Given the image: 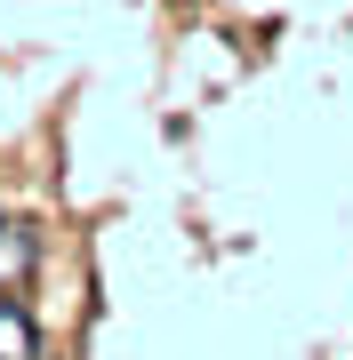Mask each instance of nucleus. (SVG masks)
<instances>
[{"mask_svg":"<svg viewBox=\"0 0 353 360\" xmlns=\"http://www.w3.org/2000/svg\"><path fill=\"white\" fill-rule=\"evenodd\" d=\"M0 360H40V321L25 312V296H0Z\"/></svg>","mask_w":353,"mask_h":360,"instance_id":"nucleus-2","label":"nucleus"},{"mask_svg":"<svg viewBox=\"0 0 353 360\" xmlns=\"http://www.w3.org/2000/svg\"><path fill=\"white\" fill-rule=\"evenodd\" d=\"M32 272H40V224L0 217V296H16Z\"/></svg>","mask_w":353,"mask_h":360,"instance_id":"nucleus-1","label":"nucleus"}]
</instances>
